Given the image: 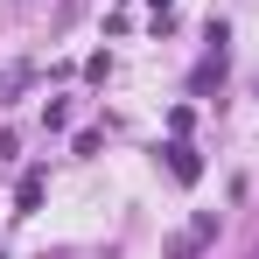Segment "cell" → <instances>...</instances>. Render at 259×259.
<instances>
[{"label":"cell","mask_w":259,"mask_h":259,"mask_svg":"<svg viewBox=\"0 0 259 259\" xmlns=\"http://www.w3.org/2000/svg\"><path fill=\"white\" fill-rule=\"evenodd\" d=\"M168 168H175V182H196L203 161H196V147H182V140H175V147H168Z\"/></svg>","instance_id":"1"},{"label":"cell","mask_w":259,"mask_h":259,"mask_svg":"<svg viewBox=\"0 0 259 259\" xmlns=\"http://www.w3.org/2000/svg\"><path fill=\"white\" fill-rule=\"evenodd\" d=\"M28 77H35V70H28V63H7V70H0V105H7V98H14V91L28 84Z\"/></svg>","instance_id":"2"},{"label":"cell","mask_w":259,"mask_h":259,"mask_svg":"<svg viewBox=\"0 0 259 259\" xmlns=\"http://www.w3.org/2000/svg\"><path fill=\"white\" fill-rule=\"evenodd\" d=\"M35 203H42V175H21V217L35 210Z\"/></svg>","instance_id":"3"},{"label":"cell","mask_w":259,"mask_h":259,"mask_svg":"<svg viewBox=\"0 0 259 259\" xmlns=\"http://www.w3.org/2000/svg\"><path fill=\"white\" fill-rule=\"evenodd\" d=\"M252 259H259V238H252Z\"/></svg>","instance_id":"4"}]
</instances>
